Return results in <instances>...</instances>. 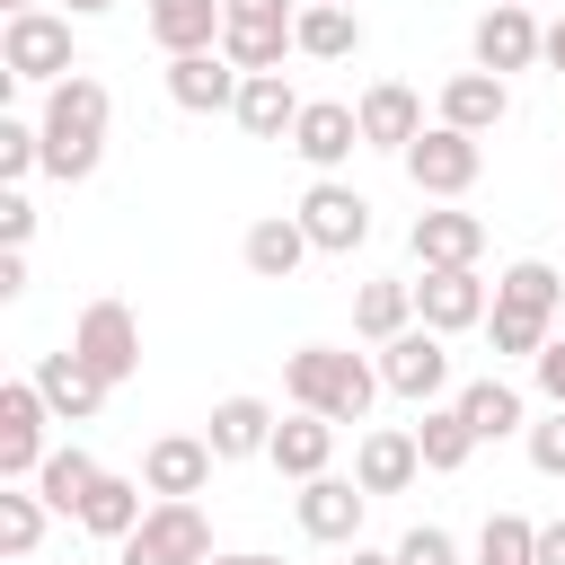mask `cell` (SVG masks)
<instances>
[{
    "instance_id": "obj_22",
    "label": "cell",
    "mask_w": 565,
    "mask_h": 565,
    "mask_svg": "<svg viewBox=\"0 0 565 565\" xmlns=\"http://www.w3.org/2000/svg\"><path fill=\"white\" fill-rule=\"evenodd\" d=\"M238 256H247V274L256 282H291L318 247H309V230H300V212H265V221H247V238H238Z\"/></svg>"
},
{
    "instance_id": "obj_39",
    "label": "cell",
    "mask_w": 565,
    "mask_h": 565,
    "mask_svg": "<svg viewBox=\"0 0 565 565\" xmlns=\"http://www.w3.org/2000/svg\"><path fill=\"white\" fill-rule=\"evenodd\" d=\"M530 380H539V397H547V406H565V335H547V344H539Z\"/></svg>"
},
{
    "instance_id": "obj_29",
    "label": "cell",
    "mask_w": 565,
    "mask_h": 565,
    "mask_svg": "<svg viewBox=\"0 0 565 565\" xmlns=\"http://www.w3.org/2000/svg\"><path fill=\"white\" fill-rule=\"evenodd\" d=\"M450 397H459V415H468L477 441H512V433H530V397H521L512 380H494V371L468 380V388H450Z\"/></svg>"
},
{
    "instance_id": "obj_11",
    "label": "cell",
    "mask_w": 565,
    "mask_h": 565,
    "mask_svg": "<svg viewBox=\"0 0 565 565\" xmlns=\"http://www.w3.org/2000/svg\"><path fill=\"white\" fill-rule=\"evenodd\" d=\"M362 503H371L362 477H335V468H327V477H309V486L291 494V521H300V539H318V547H353V539H362Z\"/></svg>"
},
{
    "instance_id": "obj_2",
    "label": "cell",
    "mask_w": 565,
    "mask_h": 565,
    "mask_svg": "<svg viewBox=\"0 0 565 565\" xmlns=\"http://www.w3.org/2000/svg\"><path fill=\"white\" fill-rule=\"evenodd\" d=\"M282 397L327 415V424H371L380 406V362L344 353V344H291L282 353Z\"/></svg>"
},
{
    "instance_id": "obj_10",
    "label": "cell",
    "mask_w": 565,
    "mask_h": 565,
    "mask_svg": "<svg viewBox=\"0 0 565 565\" xmlns=\"http://www.w3.org/2000/svg\"><path fill=\"white\" fill-rule=\"evenodd\" d=\"M486 309H494V282L477 265H424V282H415V318L424 327L468 335V327H486Z\"/></svg>"
},
{
    "instance_id": "obj_50",
    "label": "cell",
    "mask_w": 565,
    "mask_h": 565,
    "mask_svg": "<svg viewBox=\"0 0 565 565\" xmlns=\"http://www.w3.org/2000/svg\"><path fill=\"white\" fill-rule=\"evenodd\" d=\"M26 565H35V556H26Z\"/></svg>"
},
{
    "instance_id": "obj_36",
    "label": "cell",
    "mask_w": 565,
    "mask_h": 565,
    "mask_svg": "<svg viewBox=\"0 0 565 565\" xmlns=\"http://www.w3.org/2000/svg\"><path fill=\"white\" fill-rule=\"evenodd\" d=\"M44 168V132L26 115H0V185H26Z\"/></svg>"
},
{
    "instance_id": "obj_6",
    "label": "cell",
    "mask_w": 565,
    "mask_h": 565,
    "mask_svg": "<svg viewBox=\"0 0 565 565\" xmlns=\"http://www.w3.org/2000/svg\"><path fill=\"white\" fill-rule=\"evenodd\" d=\"M380 388L388 397H406V406H433L441 388H450V335L441 327H406V335H388L380 344Z\"/></svg>"
},
{
    "instance_id": "obj_38",
    "label": "cell",
    "mask_w": 565,
    "mask_h": 565,
    "mask_svg": "<svg viewBox=\"0 0 565 565\" xmlns=\"http://www.w3.org/2000/svg\"><path fill=\"white\" fill-rule=\"evenodd\" d=\"M397 565H459V539H450L441 521H415V530L397 539Z\"/></svg>"
},
{
    "instance_id": "obj_3",
    "label": "cell",
    "mask_w": 565,
    "mask_h": 565,
    "mask_svg": "<svg viewBox=\"0 0 565 565\" xmlns=\"http://www.w3.org/2000/svg\"><path fill=\"white\" fill-rule=\"evenodd\" d=\"M397 159H406V185H415L424 203H459V194L486 177V132H459V124H441V115H433Z\"/></svg>"
},
{
    "instance_id": "obj_41",
    "label": "cell",
    "mask_w": 565,
    "mask_h": 565,
    "mask_svg": "<svg viewBox=\"0 0 565 565\" xmlns=\"http://www.w3.org/2000/svg\"><path fill=\"white\" fill-rule=\"evenodd\" d=\"M230 18H238V26H291L300 0H230Z\"/></svg>"
},
{
    "instance_id": "obj_25",
    "label": "cell",
    "mask_w": 565,
    "mask_h": 565,
    "mask_svg": "<svg viewBox=\"0 0 565 565\" xmlns=\"http://www.w3.org/2000/svg\"><path fill=\"white\" fill-rule=\"evenodd\" d=\"M291 486H309V477H327L335 468V424L327 415H309V406H291L282 424H274V450H265Z\"/></svg>"
},
{
    "instance_id": "obj_42",
    "label": "cell",
    "mask_w": 565,
    "mask_h": 565,
    "mask_svg": "<svg viewBox=\"0 0 565 565\" xmlns=\"http://www.w3.org/2000/svg\"><path fill=\"white\" fill-rule=\"evenodd\" d=\"M0 300H26V247H0Z\"/></svg>"
},
{
    "instance_id": "obj_46",
    "label": "cell",
    "mask_w": 565,
    "mask_h": 565,
    "mask_svg": "<svg viewBox=\"0 0 565 565\" xmlns=\"http://www.w3.org/2000/svg\"><path fill=\"white\" fill-rule=\"evenodd\" d=\"M539 62H547V71H565V18L547 26V53H539Z\"/></svg>"
},
{
    "instance_id": "obj_43",
    "label": "cell",
    "mask_w": 565,
    "mask_h": 565,
    "mask_svg": "<svg viewBox=\"0 0 565 565\" xmlns=\"http://www.w3.org/2000/svg\"><path fill=\"white\" fill-rule=\"evenodd\" d=\"M539 565H565V521H539Z\"/></svg>"
},
{
    "instance_id": "obj_30",
    "label": "cell",
    "mask_w": 565,
    "mask_h": 565,
    "mask_svg": "<svg viewBox=\"0 0 565 565\" xmlns=\"http://www.w3.org/2000/svg\"><path fill=\"white\" fill-rule=\"evenodd\" d=\"M406 327H415V282L371 274V282L353 291V335H362V344H388V335H406Z\"/></svg>"
},
{
    "instance_id": "obj_48",
    "label": "cell",
    "mask_w": 565,
    "mask_h": 565,
    "mask_svg": "<svg viewBox=\"0 0 565 565\" xmlns=\"http://www.w3.org/2000/svg\"><path fill=\"white\" fill-rule=\"evenodd\" d=\"M9 9H44V0H9Z\"/></svg>"
},
{
    "instance_id": "obj_1",
    "label": "cell",
    "mask_w": 565,
    "mask_h": 565,
    "mask_svg": "<svg viewBox=\"0 0 565 565\" xmlns=\"http://www.w3.org/2000/svg\"><path fill=\"white\" fill-rule=\"evenodd\" d=\"M106 124H115V97H106L97 71L53 79V88H44V115H35V132H44V177H62V185L97 177V159H106Z\"/></svg>"
},
{
    "instance_id": "obj_26",
    "label": "cell",
    "mask_w": 565,
    "mask_h": 565,
    "mask_svg": "<svg viewBox=\"0 0 565 565\" xmlns=\"http://www.w3.org/2000/svg\"><path fill=\"white\" fill-rule=\"evenodd\" d=\"M221 18H230V0H150L141 9V26H150L159 53H212L221 44Z\"/></svg>"
},
{
    "instance_id": "obj_24",
    "label": "cell",
    "mask_w": 565,
    "mask_h": 565,
    "mask_svg": "<svg viewBox=\"0 0 565 565\" xmlns=\"http://www.w3.org/2000/svg\"><path fill=\"white\" fill-rule=\"evenodd\" d=\"M274 424H282V415H274L265 397H247V388H238V397H221V406H212L203 441H212V450H221V468H230V459H265V450H274Z\"/></svg>"
},
{
    "instance_id": "obj_19",
    "label": "cell",
    "mask_w": 565,
    "mask_h": 565,
    "mask_svg": "<svg viewBox=\"0 0 565 565\" xmlns=\"http://www.w3.org/2000/svg\"><path fill=\"white\" fill-rule=\"evenodd\" d=\"M300 106H309V97H291V79H282V71H247V79H238V106H230V124H238L247 141H291Z\"/></svg>"
},
{
    "instance_id": "obj_14",
    "label": "cell",
    "mask_w": 565,
    "mask_h": 565,
    "mask_svg": "<svg viewBox=\"0 0 565 565\" xmlns=\"http://www.w3.org/2000/svg\"><path fill=\"white\" fill-rule=\"evenodd\" d=\"M238 62L212 44V53H168V106H185V115H230L238 106Z\"/></svg>"
},
{
    "instance_id": "obj_17",
    "label": "cell",
    "mask_w": 565,
    "mask_h": 565,
    "mask_svg": "<svg viewBox=\"0 0 565 565\" xmlns=\"http://www.w3.org/2000/svg\"><path fill=\"white\" fill-rule=\"evenodd\" d=\"M212 468H221V450H212L203 433H159V441L141 450V486H150V494H203Z\"/></svg>"
},
{
    "instance_id": "obj_33",
    "label": "cell",
    "mask_w": 565,
    "mask_h": 565,
    "mask_svg": "<svg viewBox=\"0 0 565 565\" xmlns=\"http://www.w3.org/2000/svg\"><path fill=\"white\" fill-rule=\"evenodd\" d=\"M44 521H53V503H44L35 486H0V556H9V565H26V556H35Z\"/></svg>"
},
{
    "instance_id": "obj_44",
    "label": "cell",
    "mask_w": 565,
    "mask_h": 565,
    "mask_svg": "<svg viewBox=\"0 0 565 565\" xmlns=\"http://www.w3.org/2000/svg\"><path fill=\"white\" fill-rule=\"evenodd\" d=\"M212 565H282V556H265V547H212Z\"/></svg>"
},
{
    "instance_id": "obj_5",
    "label": "cell",
    "mask_w": 565,
    "mask_h": 565,
    "mask_svg": "<svg viewBox=\"0 0 565 565\" xmlns=\"http://www.w3.org/2000/svg\"><path fill=\"white\" fill-rule=\"evenodd\" d=\"M115 556H124V565H212V521H203L194 494H159Z\"/></svg>"
},
{
    "instance_id": "obj_13",
    "label": "cell",
    "mask_w": 565,
    "mask_h": 565,
    "mask_svg": "<svg viewBox=\"0 0 565 565\" xmlns=\"http://www.w3.org/2000/svg\"><path fill=\"white\" fill-rule=\"evenodd\" d=\"M353 477H362V494H406V486L424 477V441H415V424H362V441H353Z\"/></svg>"
},
{
    "instance_id": "obj_40",
    "label": "cell",
    "mask_w": 565,
    "mask_h": 565,
    "mask_svg": "<svg viewBox=\"0 0 565 565\" xmlns=\"http://www.w3.org/2000/svg\"><path fill=\"white\" fill-rule=\"evenodd\" d=\"M26 238H35V203L9 185V194H0V247H26Z\"/></svg>"
},
{
    "instance_id": "obj_20",
    "label": "cell",
    "mask_w": 565,
    "mask_h": 565,
    "mask_svg": "<svg viewBox=\"0 0 565 565\" xmlns=\"http://www.w3.org/2000/svg\"><path fill=\"white\" fill-rule=\"evenodd\" d=\"M353 115H362V150H406V141L424 132V97H415L406 79H371V88L353 97Z\"/></svg>"
},
{
    "instance_id": "obj_49",
    "label": "cell",
    "mask_w": 565,
    "mask_h": 565,
    "mask_svg": "<svg viewBox=\"0 0 565 565\" xmlns=\"http://www.w3.org/2000/svg\"><path fill=\"white\" fill-rule=\"evenodd\" d=\"M344 9H353V0H344Z\"/></svg>"
},
{
    "instance_id": "obj_37",
    "label": "cell",
    "mask_w": 565,
    "mask_h": 565,
    "mask_svg": "<svg viewBox=\"0 0 565 565\" xmlns=\"http://www.w3.org/2000/svg\"><path fill=\"white\" fill-rule=\"evenodd\" d=\"M521 450H530V468H539V477H565V406H547V415H530V433H521Z\"/></svg>"
},
{
    "instance_id": "obj_4",
    "label": "cell",
    "mask_w": 565,
    "mask_h": 565,
    "mask_svg": "<svg viewBox=\"0 0 565 565\" xmlns=\"http://www.w3.org/2000/svg\"><path fill=\"white\" fill-rule=\"evenodd\" d=\"M0 71L26 79V88L71 79V71H79V62H71V9H9V26H0Z\"/></svg>"
},
{
    "instance_id": "obj_32",
    "label": "cell",
    "mask_w": 565,
    "mask_h": 565,
    "mask_svg": "<svg viewBox=\"0 0 565 565\" xmlns=\"http://www.w3.org/2000/svg\"><path fill=\"white\" fill-rule=\"evenodd\" d=\"M415 441H424V468H433V477H450V468H468V450H477V433H468V415H459V397H433V406L415 415Z\"/></svg>"
},
{
    "instance_id": "obj_21",
    "label": "cell",
    "mask_w": 565,
    "mask_h": 565,
    "mask_svg": "<svg viewBox=\"0 0 565 565\" xmlns=\"http://www.w3.org/2000/svg\"><path fill=\"white\" fill-rule=\"evenodd\" d=\"M406 247H415V265H477L486 256V221L459 212V203H433V212H415Z\"/></svg>"
},
{
    "instance_id": "obj_27",
    "label": "cell",
    "mask_w": 565,
    "mask_h": 565,
    "mask_svg": "<svg viewBox=\"0 0 565 565\" xmlns=\"http://www.w3.org/2000/svg\"><path fill=\"white\" fill-rule=\"evenodd\" d=\"M291 44H300V62H353V53H362V9H344V0H300Z\"/></svg>"
},
{
    "instance_id": "obj_7",
    "label": "cell",
    "mask_w": 565,
    "mask_h": 565,
    "mask_svg": "<svg viewBox=\"0 0 565 565\" xmlns=\"http://www.w3.org/2000/svg\"><path fill=\"white\" fill-rule=\"evenodd\" d=\"M291 212H300V230H309L318 256H353V247L371 238V194L344 185V177H309V194H300Z\"/></svg>"
},
{
    "instance_id": "obj_47",
    "label": "cell",
    "mask_w": 565,
    "mask_h": 565,
    "mask_svg": "<svg viewBox=\"0 0 565 565\" xmlns=\"http://www.w3.org/2000/svg\"><path fill=\"white\" fill-rule=\"evenodd\" d=\"M62 9H71V18H106L115 0H62Z\"/></svg>"
},
{
    "instance_id": "obj_28",
    "label": "cell",
    "mask_w": 565,
    "mask_h": 565,
    "mask_svg": "<svg viewBox=\"0 0 565 565\" xmlns=\"http://www.w3.org/2000/svg\"><path fill=\"white\" fill-rule=\"evenodd\" d=\"M141 494H150L141 477H124V468H106V477L88 486V503H79V530H88V539H106V547H124V539L141 530V512H150Z\"/></svg>"
},
{
    "instance_id": "obj_35",
    "label": "cell",
    "mask_w": 565,
    "mask_h": 565,
    "mask_svg": "<svg viewBox=\"0 0 565 565\" xmlns=\"http://www.w3.org/2000/svg\"><path fill=\"white\" fill-rule=\"evenodd\" d=\"M221 53L238 71H282V53H300V44H291V26H238V18H221Z\"/></svg>"
},
{
    "instance_id": "obj_16",
    "label": "cell",
    "mask_w": 565,
    "mask_h": 565,
    "mask_svg": "<svg viewBox=\"0 0 565 565\" xmlns=\"http://www.w3.org/2000/svg\"><path fill=\"white\" fill-rule=\"evenodd\" d=\"M291 150H300L318 177H335V168L362 150V115H353L344 97H309V106H300V124H291Z\"/></svg>"
},
{
    "instance_id": "obj_12",
    "label": "cell",
    "mask_w": 565,
    "mask_h": 565,
    "mask_svg": "<svg viewBox=\"0 0 565 565\" xmlns=\"http://www.w3.org/2000/svg\"><path fill=\"white\" fill-rule=\"evenodd\" d=\"M468 53H477V71H530L539 53H547V26L530 18V0H494L486 18H477V35H468Z\"/></svg>"
},
{
    "instance_id": "obj_31",
    "label": "cell",
    "mask_w": 565,
    "mask_h": 565,
    "mask_svg": "<svg viewBox=\"0 0 565 565\" xmlns=\"http://www.w3.org/2000/svg\"><path fill=\"white\" fill-rule=\"evenodd\" d=\"M97 477H106V468H97L79 441H53V450H44V468H35L26 486H35V494H44L62 521H79V503H88V486H97Z\"/></svg>"
},
{
    "instance_id": "obj_15",
    "label": "cell",
    "mask_w": 565,
    "mask_h": 565,
    "mask_svg": "<svg viewBox=\"0 0 565 565\" xmlns=\"http://www.w3.org/2000/svg\"><path fill=\"white\" fill-rule=\"evenodd\" d=\"M35 388H44V406L62 415V424H97L106 415V380L88 371V353L79 344H62V353H35V371H26Z\"/></svg>"
},
{
    "instance_id": "obj_23",
    "label": "cell",
    "mask_w": 565,
    "mask_h": 565,
    "mask_svg": "<svg viewBox=\"0 0 565 565\" xmlns=\"http://www.w3.org/2000/svg\"><path fill=\"white\" fill-rule=\"evenodd\" d=\"M494 309H503V318H539V327H556V309H565V274H556L547 256H512V265L494 274Z\"/></svg>"
},
{
    "instance_id": "obj_8",
    "label": "cell",
    "mask_w": 565,
    "mask_h": 565,
    "mask_svg": "<svg viewBox=\"0 0 565 565\" xmlns=\"http://www.w3.org/2000/svg\"><path fill=\"white\" fill-rule=\"evenodd\" d=\"M71 344L88 353V371H97L106 388L141 380V318H132L124 300H88V309H79V327H71Z\"/></svg>"
},
{
    "instance_id": "obj_34",
    "label": "cell",
    "mask_w": 565,
    "mask_h": 565,
    "mask_svg": "<svg viewBox=\"0 0 565 565\" xmlns=\"http://www.w3.org/2000/svg\"><path fill=\"white\" fill-rule=\"evenodd\" d=\"M477 565H539V521H530V512H486Z\"/></svg>"
},
{
    "instance_id": "obj_45",
    "label": "cell",
    "mask_w": 565,
    "mask_h": 565,
    "mask_svg": "<svg viewBox=\"0 0 565 565\" xmlns=\"http://www.w3.org/2000/svg\"><path fill=\"white\" fill-rule=\"evenodd\" d=\"M344 565H397V547H362V539H353V556H344Z\"/></svg>"
},
{
    "instance_id": "obj_9",
    "label": "cell",
    "mask_w": 565,
    "mask_h": 565,
    "mask_svg": "<svg viewBox=\"0 0 565 565\" xmlns=\"http://www.w3.org/2000/svg\"><path fill=\"white\" fill-rule=\"evenodd\" d=\"M44 424H62L53 406H44V388L35 380H9L0 388V486H26L35 468H44Z\"/></svg>"
},
{
    "instance_id": "obj_18",
    "label": "cell",
    "mask_w": 565,
    "mask_h": 565,
    "mask_svg": "<svg viewBox=\"0 0 565 565\" xmlns=\"http://www.w3.org/2000/svg\"><path fill=\"white\" fill-rule=\"evenodd\" d=\"M433 115L459 124V132H494V124L512 115V79H503V71H450L441 97H433Z\"/></svg>"
}]
</instances>
